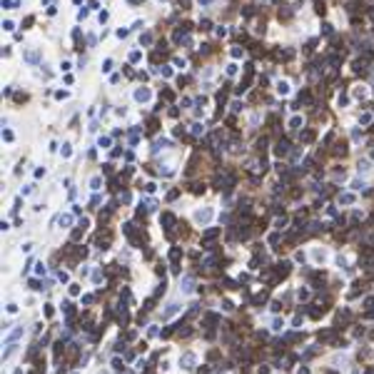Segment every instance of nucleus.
<instances>
[{"label": "nucleus", "mask_w": 374, "mask_h": 374, "mask_svg": "<svg viewBox=\"0 0 374 374\" xmlns=\"http://www.w3.org/2000/svg\"><path fill=\"white\" fill-rule=\"evenodd\" d=\"M289 125H292V127H299V125H302V117H292Z\"/></svg>", "instance_id": "8"}, {"label": "nucleus", "mask_w": 374, "mask_h": 374, "mask_svg": "<svg viewBox=\"0 0 374 374\" xmlns=\"http://www.w3.org/2000/svg\"><path fill=\"white\" fill-rule=\"evenodd\" d=\"M210 215H212L210 210H202V212H197V219H200V222H207V219H210Z\"/></svg>", "instance_id": "5"}, {"label": "nucleus", "mask_w": 374, "mask_h": 374, "mask_svg": "<svg viewBox=\"0 0 374 374\" xmlns=\"http://www.w3.org/2000/svg\"><path fill=\"white\" fill-rule=\"evenodd\" d=\"M237 72V65H227V75H235Z\"/></svg>", "instance_id": "11"}, {"label": "nucleus", "mask_w": 374, "mask_h": 374, "mask_svg": "<svg viewBox=\"0 0 374 374\" xmlns=\"http://www.w3.org/2000/svg\"><path fill=\"white\" fill-rule=\"evenodd\" d=\"M274 152H277L279 157H282V155H287V152H289V142H287V140H279V142H277V150H274Z\"/></svg>", "instance_id": "1"}, {"label": "nucleus", "mask_w": 374, "mask_h": 374, "mask_svg": "<svg viewBox=\"0 0 374 374\" xmlns=\"http://www.w3.org/2000/svg\"><path fill=\"white\" fill-rule=\"evenodd\" d=\"M3 8H8V10H13V8H15V3H13V0H5V3H3Z\"/></svg>", "instance_id": "9"}, {"label": "nucleus", "mask_w": 374, "mask_h": 374, "mask_svg": "<svg viewBox=\"0 0 374 374\" xmlns=\"http://www.w3.org/2000/svg\"><path fill=\"white\" fill-rule=\"evenodd\" d=\"M192 135H202V125H200V122L192 125Z\"/></svg>", "instance_id": "7"}, {"label": "nucleus", "mask_w": 374, "mask_h": 374, "mask_svg": "<svg viewBox=\"0 0 374 374\" xmlns=\"http://www.w3.org/2000/svg\"><path fill=\"white\" fill-rule=\"evenodd\" d=\"M135 97H137L140 102H145V100H150V90H145V87H142V90H137V92H135Z\"/></svg>", "instance_id": "2"}, {"label": "nucleus", "mask_w": 374, "mask_h": 374, "mask_svg": "<svg viewBox=\"0 0 374 374\" xmlns=\"http://www.w3.org/2000/svg\"><path fill=\"white\" fill-rule=\"evenodd\" d=\"M182 364H185V369H192V364H195V357H192V354H185V357H182Z\"/></svg>", "instance_id": "3"}, {"label": "nucleus", "mask_w": 374, "mask_h": 374, "mask_svg": "<svg viewBox=\"0 0 374 374\" xmlns=\"http://www.w3.org/2000/svg\"><path fill=\"white\" fill-rule=\"evenodd\" d=\"M277 90H279V95H287V92H289V85H287V82H279Z\"/></svg>", "instance_id": "6"}, {"label": "nucleus", "mask_w": 374, "mask_h": 374, "mask_svg": "<svg viewBox=\"0 0 374 374\" xmlns=\"http://www.w3.org/2000/svg\"><path fill=\"white\" fill-rule=\"evenodd\" d=\"M200 3H202V5H207V3H210V0H200Z\"/></svg>", "instance_id": "12"}, {"label": "nucleus", "mask_w": 374, "mask_h": 374, "mask_svg": "<svg viewBox=\"0 0 374 374\" xmlns=\"http://www.w3.org/2000/svg\"><path fill=\"white\" fill-rule=\"evenodd\" d=\"M25 60H28V63H35V60H37V50H28V52H25Z\"/></svg>", "instance_id": "4"}, {"label": "nucleus", "mask_w": 374, "mask_h": 374, "mask_svg": "<svg viewBox=\"0 0 374 374\" xmlns=\"http://www.w3.org/2000/svg\"><path fill=\"white\" fill-rule=\"evenodd\" d=\"M242 107H245V105H242V102H232V110H235V112H239Z\"/></svg>", "instance_id": "10"}, {"label": "nucleus", "mask_w": 374, "mask_h": 374, "mask_svg": "<svg viewBox=\"0 0 374 374\" xmlns=\"http://www.w3.org/2000/svg\"><path fill=\"white\" fill-rule=\"evenodd\" d=\"M132 3H140V0H132Z\"/></svg>", "instance_id": "13"}]
</instances>
